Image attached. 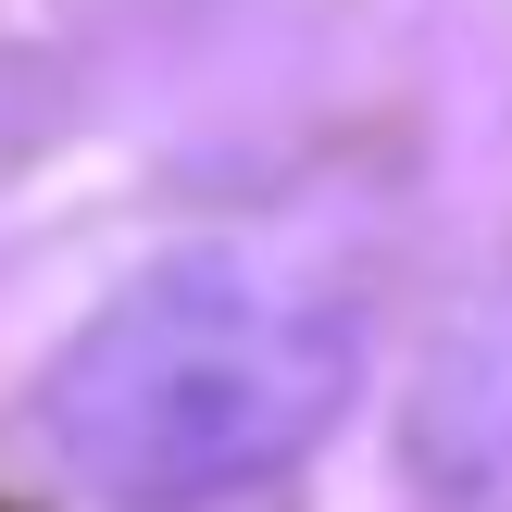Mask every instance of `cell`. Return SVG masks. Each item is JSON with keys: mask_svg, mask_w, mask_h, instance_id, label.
<instances>
[{"mask_svg": "<svg viewBox=\"0 0 512 512\" xmlns=\"http://www.w3.org/2000/svg\"><path fill=\"white\" fill-rule=\"evenodd\" d=\"M363 388V325L288 263L175 250L88 313L50 375V438L125 512H200L288 475Z\"/></svg>", "mask_w": 512, "mask_h": 512, "instance_id": "1", "label": "cell"}, {"mask_svg": "<svg viewBox=\"0 0 512 512\" xmlns=\"http://www.w3.org/2000/svg\"><path fill=\"white\" fill-rule=\"evenodd\" d=\"M0 512H13V500H0Z\"/></svg>", "mask_w": 512, "mask_h": 512, "instance_id": "3", "label": "cell"}, {"mask_svg": "<svg viewBox=\"0 0 512 512\" xmlns=\"http://www.w3.org/2000/svg\"><path fill=\"white\" fill-rule=\"evenodd\" d=\"M413 450H425V488L450 512H512V313L438 363Z\"/></svg>", "mask_w": 512, "mask_h": 512, "instance_id": "2", "label": "cell"}]
</instances>
